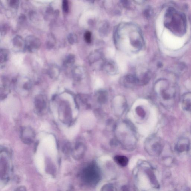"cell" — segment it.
Returning a JSON list of instances; mask_svg holds the SVG:
<instances>
[{
  "label": "cell",
  "instance_id": "cell-18",
  "mask_svg": "<svg viewBox=\"0 0 191 191\" xmlns=\"http://www.w3.org/2000/svg\"><path fill=\"white\" fill-rule=\"evenodd\" d=\"M8 4L11 8L17 9L19 5V1L17 0H10L8 1Z\"/></svg>",
  "mask_w": 191,
  "mask_h": 191
},
{
  "label": "cell",
  "instance_id": "cell-12",
  "mask_svg": "<svg viewBox=\"0 0 191 191\" xmlns=\"http://www.w3.org/2000/svg\"><path fill=\"white\" fill-rule=\"evenodd\" d=\"M9 52L5 49H1L0 51V65L1 68H3L8 61Z\"/></svg>",
  "mask_w": 191,
  "mask_h": 191
},
{
  "label": "cell",
  "instance_id": "cell-20",
  "mask_svg": "<svg viewBox=\"0 0 191 191\" xmlns=\"http://www.w3.org/2000/svg\"><path fill=\"white\" fill-rule=\"evenodd\" d=\"M84 39L87 43H90L91 40V34L89 31H87L84 35Z\"/></svg>",
  "mask_w": 191,
  "mask_h": 191
},
{
  "label": "cell",
  "instance_id": "cell-21",
  "mask_svg": "<svg viewBox=\"0 0 191 191\" xmlns=\"http://www.w3.org/2000/svg\"><path fill=\"white\" fill-rule=\"evenodd\" d=\"M31 87V84L30 82H27L24 85V89H26V90L30 89Z\"/></svg>",
  "mask_w": 191,
  "mask_h": 191
},
{
  "label": "cell",
  "instance_id": "cell-10",
  "mask_svg": "<svg viewBox=\"0 0 191 191\" xmlns=\"http://www.w3.org/2000/svg\"><path fill=\"white\" fill-rule=\"evenodd\" d=\"M35 108L39 112H41L46 108V101L44 100L43 97L39 95L35 98Z\"/></svg>",
  "mask_w": 191,
  "mask_h": 191
},
{
  "label": "cell",
  "instance_id": "cell-17",
  "mask_svg": "<svg viewBox=\"0 0 191 191\" xmlns=\"http://www.w3.org/2000/svg\"><path fill=\"white\" fill-rule=\"evenodd\" d=\"M101 191H117L114 186L112 184L105 185L102 188Z\"/></svg>",
  "mask_w": 191,
  "mask_h": 191
},
{
  "label": "cell",
  "instance_id": "cell-5",
  "mask_svg": "<svg viewBox=\"0 0 191 191\" xmlns=\"http://www.w3.org/2000/svg\"><path fill=\"white\" fill-rule=\"evenodd\" d=\"M150 150L154 154H158L161 152L163 148L162 142L161 139L156 137L150 138L149 141Z\"/></svg>",
  "mask_w": 191,
  "mask_h": 191
},
{
  "label": "cell",
  "instance_id": "cell-8",
  "mask_svg": "<svg viewBox=\"0 0 191 191\" xmlns=\"http://www.w3.org/2000/svg\"><path fill=\"white\" fill-rule=\"evenodd\" d=\"M12 43L14 47L18 50L22 51L25 49V40L20 35L15 36L12 40Z\"/></svg>",
  "mask_w": 191,
  "mask_h": 191
},
{
  "label": "cell",
  "instance_id": "cell-7",
  "mask_svg": "<svg viewBox=\"0 0 191 191\" xmlns=\"http://www.w3.org/2000/svg\"><path fill=\"white\" fill-rule=\"evenodd\" d=\"M182 105L183 110L191 114V93H186L182 96Z\"/></svg>",
  "mask_w": 191,
  "mask_h": 191
},
{
  "label": "cell",
  "instance_id": "cell-14",
  "mask_svg": "<svg viewBox=\"0 0 191 191\" xmlns=\"http://www.w3.org/2000/svg\"><path fill=\"white\" fill-rule=\"evenodd\" d=\"M56 43V39L55 36L52 34H50L47 36L46 46L48 49H52L55 46Z\"/></svg>",
  "mask_w": 191,
  "mask_h": 191
},
{
  "label": "cell",
  "instance_id": "cell-1",
  "mask_svg": "<svg viewBox=\"0 0 191 191\" xmlns=\"http://www.w3.org/2000/svg\"><path fill=\"white\" fill-rule=\"evenodd\" d=\"M157 95L160 102L165 107H171L175 102L176 91L168 85L162 87L158 90Z\"/></svg>",
  "mask_w": 191,
  "mask_h": 191
},
{
  "label": "cell",
  "instance_id": "cell-19",
  "mask_svg": "<svg viewBox=\"0 0 191 191\" xmlns=\"http://www.w3.org/2000/svg\"><path fill=\"white\" fill-rule=\"evenodd\" d=\"M62 9L64 13H68L69 11V3L67 0H64L62 1Z\"/></svg>",
  "mask_w": 191,
  "mask_h": 191
},
{
  "label": "cell",
  "instance_id": "cell-13",
  "mask_svg": "<svg viewBox=\"0 0 191 191\" xmlns=\"http://www.w3.org/2000/svg\"><path fill=\"white\" fill-rule=\"evenodd\" d=\"M114 160L118 165L122 167H124L127 166L128 162V159L127 157L121 155H117L115 156Z\"/></svg>",
  "mask_w": 191,
  "mask_h": 191
},
{
  "label": "cell",
  "instance_id": "cell-4",
  "mask_svg": "<svg viewBox=\"0 0 191 191\" xmlns=\"http://www.w3.org/2000/svg\"><path fill=\"white\" fill-rule=\"evenodd\" d=\"M21 136L24 143L30 144L33 141L35 133L30 127H24L21 130Z\"/></svg>",
  "mask_w": 191,
  "mask_h": 191
},
{
  "label": "cell",
  "instance_id": "cell-2",
  "mask_svg": "<svg viewBox=\"0 0 191 191\" xmlns=\"http://www.w3.org/2000/svg\"><path fill=\"white\" fill-rule=\"evenodd\" d=\"M83 176L84 181L87 183L95 184L100 180V171L96 165H89L83 171Z\"/></svg>",
  "mask_w": 191,
  "mask_h": 191
},
{
  "label": "cell",
  "instance_id": "cell-6",
  "mask_svg": "<svg viewBox=\"0 0 191 191\" xmlns=\"http://www.w3.org/2000/svg\"><path fill=\"white\" fill-rule=\"evenodd\" d=\"M190 141L188 138L182 137L179 139L176 143L175 149L179 153L188 151L190 148Z\"/></svg>",
  "mask_w": 191,
  "mask_h": 191
},
{
  "label": "cell",
  "instance_id": "cell-11",
  "mask_svg": "<svg viewBox=\"0 0 191 191\" xmlns=\"http://www.w3.org/2000/svg\"><path fill=\"white\" fill-rule=\"evenodd\" d=\"M75 61V57L73 54H69L65 57L62 63V65L65 68H70L74 64Z\"/></svg>",
  "mask_w": 191,
  "mask_h": 191
},
{
  "label": "cell",
  "instance_id": "cell-16",
  "mask_svg": "<svg viewBox=\"0 0 191 191\" xmlns=\"http://www.w3.org/2000/svg\"><path fill=\"white\" fill-rule=\"evenodd\" d=\"M67 40L70 45H74L77 41V37L74 33H70L67 36Z\"/></svg>",
  "mask_w": 191,
  "mask_h": 191
},
{
  "label": "cell",
  "instance_id": "cell-15",
  "mask_svg": "<svg viewBox=\"0 0 191 191\" xmlns=\"http://www.w3.org/2000/svg\"><path fill=\"white\" fill-rule=\"evenodd\" d=\"M82 70V68L79 67H75L73 69L72 73L75 79L78 80L81 78Z\"/></svg>",
  "mask_w": 191,
  "mask_h": 191
},
{
  "label": "cell",
  "instance_id": "cell-3",
  "mask_svg": "<svg viewBox=\"0 0 191 191\" xmlns=\"http://www.w3.org/2000/svg\"><path fill=\"white\" fill-rule=\"evenodd\" d=\"M25 49L29 52H36L41 47V40L35 35H28L25 38Z\"/></svg>",
  "mask_w": 191,
  "mask_h": 191
},
{
  "label": "cell",
  "instance_id": "cell-9",
  "mask_svg": "<svg viewBox=\"0 0 191 191\" xmlns=\"http://www.w3.org/2000/svg\"><path fill=\"white\" fill-rule=\"evenodd\" d=\"M61 69L57 65L52 64L48 68L47 73L49 77L52 79L57 77L60 74Z\"/></svg>",
  "mask_w": 191,
  "mask_h": 191
}]
</instances>
